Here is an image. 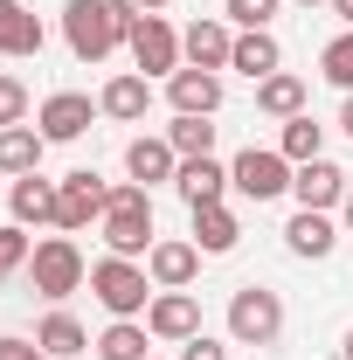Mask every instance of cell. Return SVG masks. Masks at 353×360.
I'll return each instance as SVG.
<instances>
[{
	"label": "cell",
	"mask_w": 353,
	"mask_h": 360,
	"mask_svg": "<svg viewBox=\"0 0 353 360\" xmlns=\"http://www.w3.org/2000/svg\"><path fill=\"white\" fill-rule=\"evenodd\" d=\"M132 28H139L132 0H70L63 7V42L77 63H104L118 42H132Z\"/></svg>",
	"instance_id": "1"
},
{
	"label": "cell",
	"mask_w": 353,
	"mask_h": 360,
	"mask_svg": "<svg viewBox=\"0 0 353 360\" xmlns=\"http://www.w3.org/2000/svg\"><path fill=\"white\" fill-rule=\"evenodd\" d=\"M97 236H104V250H111V257L146 264V250L160 243V236H153V187L118 180V187H111V208H104V222H97Z\"/></svg>",
	"instance_id": "2"
},
{
	"label": "cell",
	"mask_w": 353,
	"mask_h": 360,
	"mask_svg": "<svg viewBox=\"0 0 353 360\" xmlns=\"http://www.w3.org/2000/svg\"><path fill=\"white\" fill-rule=\"evenodd\" d=\"M153 291H160V284H153L146 264H132V257H111V250H104V257L90 264V298H97L111 319H146Z\"/></svg>",
	"instance_id": "3"
},
{
	"label": "cell",
	"mask_w": 353,
	"mask_h": 360,
	"mask_svg": "<svg viewBox=\"0 0 353 360\" xmlns=\"http://www.w3.org/2000/svg\"><path fill=\"white\" fill-rule=\"evenodd\" d=\"M28 284L42 291L49 305H63L70 291H84V284H90V264H84V250H77V236H63V229L42 236L35 257H28Z\"/></svg>",
	"instance_id": "4"
},
{
	"label": "cell",
	"mask_w": 353,
	"mask_h": 360,
	"mask_svg": "<svg viewBox=\"0 0 353 360\" xmlns=\"http://www.w3.org/2000/svg\"><path fill=\"white\" fill-rule=\"evenodd\" d=\"M229 340L236 347H277L284 340V298L270 284H243L229 298Z\"/></svg>",
	"instance_id": "5"
},
{
	"label": "cell",
	"mask_w": 353,
	"mask_h": 360,
	"mask_svg": "<svg viewBox=\"0 0 353 360\" xmlns=\"http://www.w3.org/2000/svg\"><path fill=\"white\" fill-rule=\"evenodd\" d=\"M291 174H298V167H291L277 146H243V153L229 160V187H236L243 201H257V208L277 201V194H291Z\"/></svg>",
	"instance_id": "6"
},
{
	"label": "cell",
	"mask_w": 353,
	"mask_h": 360,
	"mask_svg": "<svg viewBox=\"0 0 353 360\" xmlns=\"http://www.w3.org/2000/svg\"><path fill=\"white\" fill-rule=\"evenodd\" d=\"M104 208H111V187L90 174V167L56 180V229H63V236H84L90 222H104Z\"/></svg>",
	"instance_id": "7"
},
{
	"label": "cell",
	"mask_w": 353,
	"mask_h": 360,
	"mask_svg": "<svg viewBox=\"0 0 353 360\" xmlns=\"http://www.w3.org/2000/svg\"><path fill=\"white\" fill-rule=\"evenodd\" d=\"M125 49H132L139 77H174L180 63H187V56H180V28L167 21V14H139V28H132Z\"/></svg>",
	"instance_id": "8"
},
{
	"label": "cell",
	"mask_w": 353,
	"mask_h": 360,
	"mask_svg": "<svg viewBox=\"0 0 353 360\" xmlns=\"http://www.w3.org/2000/svg\"><path fill=\"white\" fill-rule=\"evenodd\" d=\"M90 118H97V104H90L84 90H49L42 111H35V132H42L49 146H77V139L90 132Z\"/></svg>",
	"instance_id": "9"
},
{
	"label": "cell",
	"mask_w": 353,
	"mask_h": 360,
	"mask_svg": "<svg viewBox=\"0 0 353 360\" xmlns=\"http://www.w3.org/2000/svg\"><path fill=\"white\" fill-rule=\"evenodd\" d=\"M146 333L167 340V347H187V340L201 333V298H194V291H153V305H146Z\"/></svg>",
	"instance_id": "10"
},
{
	"label": "cell",
	"mask_w": 353,
	"mask_h": 360,
	"mask_svg": "<svg viewBox=\"0 0 353 360\" xmlns=\"http://www.w3.org/2000/svg\"><path fill=\"white\" fill-rule=\"evenodd\" d=\"M180 56H187L194 70H229V56H236V28H229L222 14H201L194 28H180Z\"/></svg>",
	"instance_id": "11"
},
{
	"label": "cell",
	"mask_w": 353,
	"mask_h": 360,
	"mask_svg": "<svg viewBox=\"0 0 353 360\" xmlns=\"http://www.w3.org/2000/svg\"><path fill=\"white\" fill-rule=\"evenodd\" d=\"M167 104H174V111H194V118H215L222 111V70L180 63L174 77H167Z\"/></svg>",
	"instance_id": "12"
},
{
	"label": "cell",
	"mask_w": 353,
	"mask_h": 360,
	"mask_svg": "<svg viewBox=\"0 0 353 360\" xmlns=\"http://www.w3.org/2000/svg\"><path fill=\"white\" fill-rule=\"evenodd\" d=\"M347 187L353 180L333 167V160H305L298 174H291V194H298V208H319V215H333L340 201H347Z\"/></svg>",
	"instance_id": "13"
},
{
	"label": "cell",
	"mask_w": 353,
	"mask_h": 360,
	"mask_svg": "<svg viewBox=\"0 0 353 360\" xmlns=\"http://www.w3.org/2000/svg\"><path fill=\"white\" fill-rule=\"evenodd\" d=\"M194 270H201V250H194V243H180V236H160V243L146 250V277H153L160 291H187V284H194Z\"/></svg>",
	"instance_id": "14"
},
{
	"label": "cell",
	"mask_w": 353,
	"mask_h": 360,
	"mask_svg": "<svg viewBox=\"0 0 353 360\" xmlns=\"http://www.w3.org/2000/svg\"><path fill=\"white\" fill-rule=\"evenodd\" d=\"M97 111L118 118V125H146V111H153V77H139V70L111 77V84L97 90Z\"/></svg>",
	"instance_id": "15"
},
{
	"label": "cell",
	"mask_w": 353,
	"mask_h": 360,
	"mask_svg": "<svg viewBox=\"0 0 353 360\" xmlns=\"http://www.w3.org/2000/svg\"><path fill=\"white\" fill-rule=\"evenodd\" d=\"M284 250H291V257H305V264H319V257H333V250H340V222H333V215H319V208H298V215L284 222Z\"/></svg>",
	"instance_id": "16"
},
{
	"label": "cell",
	"mask_w": 353,
	"mask_h": 360,
	"mask_svg": "<svg viewBox=\"0 0 353 360\" xmlns=\"http://www.w3.org/2000/svg\"><path fill=\"white\" fill-rule=\"evenodd\" d=\"M125 174H132L139 187H160V180L180 174V153L167 146V132H139L132 146H125Z\"/></svg>",
	"instance_id": "17"
},
{
	"label": "cell",
	"mask_w": 353,
	"mask_h": 360,
	"mask_svg": "<svg viewBox=\"0 0 353 360\" xmlns=\"http://www.w3.org/2000/svg\"><path fill=\"white\" fill-rule=\"evenodd\" d=\"M229 70H236V77H250V84L277 77V70H284L277 35H270V28H236V56H229Z\"/></svg>",
	"instance_id": "18"
},
{
	"label": "cell",
	"mask_w": 353,
	"mask_h": 360,
	"mask_svg": "<svg viewBox=\"0 0 353 360\" xmlns=\"http://www.w3.org/2000/svg\"><path fill=\"white\" fill-rule=\"evenodd\" d=\"M7 222H21V229H56V180L42 174H21L14 187H7Z\"/></svg>",
	"instance_id": "19"
},
{
	"label": "cell",
	"mask_w": 353,
	"mask_h": 360,
	"mask_svg": "<svg viewBox=\"0 0 353 360\" xmlns=\"http://www.w3.org/2000/svg\"><path fill=\"white\" fill-rule=\"evenodd\" d=\"M187 215H194V250H201V257H229V250L243 243V222H236V208H229V201L187 208Z\"/></svg>",
	"instance_id": "20"
},
{
	"label": "cell",
	"mask_w": 353,
	"mask_h": 360,
	"mask_svg": "<svg viewBox=\"0 0 353 360\" xmlns=\"http://www.w3.org/2000/svg\"><path fill=\"white\" fill-rule=\"evenodd\" d=\"M35 347H42L49 360H77V354H90L97 340L84 333V319H77V312H63V305H56V312L35 326Z\"/></svg>",
	"instance_id": "21"
},
{
	"label": "cell",
	"mask_w": 353,
	"mask_h": 360,
	"mask_svg": "<svg viewBox=\"0 0 353 360\" xmlns=\"http://www.w3.org/2000/svg\"><path fill=\"white\" fill-rule=\"evenodd\" d=\"M174 194L187 201V208H208V201H222V194H229V167H222V160H180Z\"/></svg>",
	"instance_id": "22"
},
{
	"label": "cell",
	"mask_w": 353,
	"mask_h": 360,
	"mask_svg": "<svg viewBox=\"0 0 353 360\" xmlns=\"http://www.w3.org/2000/svg\"><path fill=\"white\" fill-rule=\"evenodd\" d=\"M42 153H49V139L35 132V125H7L0 132V174H42Z\"/></svg>",
	"instance_id": "23"
},
{
	"label": "cell",
	"mask_w": 353,
	"mask_h": 360,
	"mask_svg": "<svg viewBox=\"0 0 353 360\" xmlns=\"http://www.w3.org/2000/svg\"><path fill=\"white\" fill-rule=\"evenodd\" d=\"M0 56H42V21L21 0H0Z\"/></svg>",
	"instance_id": "24"
},
{
	"label": "cell",
	"mask_w": 353,
	"mask_h": 360,
	"mask_svg": "<svg viewBox=\"0 0 353 360\" xmlns=\"http://www.w3.org/2000/svg\"><path fill=\"white\" fill-rule=\"evenodd\" d=\"M257 111L277 118V125H284V118H298V111H305V77H291V70L264 77V84H257Z\"/></svg>",
	"instance_id": "25"
},
{
	"label": "cell",
	"mask_w": 353,
	"mask_h": 360,
	"mask_svg": "<svg viewBox=\"0 0 353 360\" xmlns=\"http://www.w3.org/2000/svg\"><path fill=\"white\" fill-rule=\"evenodd\" d=\"M277 153L291 160V167H305V160H326V125L298 111V118H284V132H277Z\"/></svg>",
	"instance_id": "26"
},
{
	"label": "cell",
	"mask_w": 353,
	"mask_h": 360,
	"mask_svg": "<svg viewBox=\"0 0 353 360\" xmlns=\"http://www.w3.org/2000/svg\"><path fill=\"white\" fill-rule=\"evenodd\" d=\"M146 340H153V333H146V319H111V326L97 333V360H153Z\"/></svg>",
	"instance_id": "27"
},
{
	"label": "cell",
	"mask_w": 353,
	"mask_h": 360,
	"mask_svg": "<svg viewBox=\"0 0 353 360\" xmlns=\"http://www.w3.org/2000/svg\"><path fill=\"white\" fill-rule=\"evenodd\" d=\"M167 146H174L180 160H215V125H208V118H194V111H174Z\"/></svg>",
	"instance_id": "28"
},
{
	"label": "cell",
	"mask_w": 353,
	"mask_h": 360,
	"mask_svg": "<svg viewBox=\"0 0 353 360\" xmlns=\"http://www.w3.org/2000/svg\"><path fill=\"white\" fill-rule=\"evenodd\" d=\"M319 77H326L333 90H347V97H353V28H347V35H333V42L319 49Z\"/></svg>",
	"instance_id": "29"
},
{
	"label": "cell",
	"mask_w": 353,
	"mask_h": 360,
	"mask_svg": "<svg viewBox=\"0 0 353 360\" xmlns=\"http://www.w3.org/2000/svg\"><path fill=\"white\" fill-rule=\"evenodd\" d=\"M28 257H35L28 229H21V222H0V284H7V277H21V270H28Z\"/></svg>",
	"instance_id": "30"
},
{
	"label": "cell",
	"mask_w": 353,
	"mask_h": 360,
	"mask_svg": "<svg viewBox=\"0 0 353 360\" xmlns=\"http://www.w3.org/2000/svg\"><path fill=\"white\" fill-rule=\"evenodd\" d=\"M28 111H35V97H28V84L0 70V132H7V125H28Z\"/></svg>",
	"instance_id": "31"
},
{
	"label": "cell",
	"mask_w": 353,
	"mask_h": 360,
	"mask_svg": "<svg viewBox=\"0 0 353 360\" xmlns=\"http://www.w3.org/2000/svg\"><path fill=\"white\" fill-rule=\"evenodd\" d=\"M277 7H284V0H229V14H222V21H229V28H270V21H277Z\"/></svg>",
	"instance_id": "32"
},
{
	"label": "cell",
	"mask_w": 353,
	"mask_h": 360,
	"mask_svg": "<svg viewBox=\"0 0 353 360\" xmlns=\"http://www.w3.org/2000/svg\"><path fill=\"white\" fill-rule=\"evenodd\" d=\"M180 360H229V347H222V340H208V333H194V340L180 347Z\"/></svg>",
	"instance_id": "33"
},
{
	"label": "cell",
	"mask_w": 353,
	"mask_h": 360,
	"mask_svg": "<svg viewBox=\"0 0 353 360\" xmlns=\"http://www.w3.org/2000/svg\"><path fill=\"white\" fill-rule=\"evenodd\" d=\"M0 360H49L35 340H14V333H0Z\"/></svg>",
	"instance_id": "34"
},
{
	"label": "cell",
	"mask_w": 353,
	"mask_h": 360,
	"mask_svg": "<svg viewBox=\"0 0 353 360\" xmlns=\"http://www.w3.org/2000/svg\"><path fill=\"white\" fill-rule=\"evenodd\" d=\"M340 229L353 236V187H347V201H340Z\"/></svg>",
	"instance_id": "35"
},
{
	"label": "cell",
	"mask_w": 353,
	"mask_h": 360,
	"mask_svg": "<svg viewBox=\"0 0 353 360\" xmlns=\"http://www.w3.org/2000/svg\"><path fill=\"white\" fill-rule=\"evenodd\" d=\"M326 7H333V14H340V21L353 28V0H326Z\"/></svg>",
	"instance_id": "36"
},
{
	"label": "cell",
	"mask_w": 353,
	"mask_h": 360,
	"mask_svg": "<svg viewBox=\"0 0 353 360\" xmlns=\"http://www.w3.org/2000/svg\"><path fill=\"white\" fill-rule=\"evenodd\" d=\"M340 132L353 139V97H347V104H340Z\"/></svg>",
	"instance_id": "37"
},
{
	"label": "cell",
	"mask_w": 353,
	"mask_h": 360,
	"mask_svg": "<svg viewBox=\"0 0 353 360\" xmlns=\"http://www.w3.org/2000/svg\"><path fill=\"white\" fill-rule=\"evenodd\" d=\"M132 7H139V14H160V7H167V0H132Z\"/></svg>",
	"instance_id": "38"
},
{
	"label": "cell",
	"mask_w": 353,
	"mask_h": 360,
	"mask_svg": "<svg viewBox=\"0 0 353 360\" xmlns=\"http://www.w3.org/2000/svg\"><path fill=\"white\" fill-rule=\"evenodd\" d=\"M340 360H353V326H347V340H340Z\"/></svg>",
	"instance_id": "39"
},
{
	"label": "cell",
	"mask_w": 353,
	"mask_h": 360,
	"mask_svg": "<svg viewBox=\"0 0 353 360\" xmlns=\"http://www.w3.org/2000/svg\"><path fill=\"white\" fill-rule=\"evenodd\" d=\"M298 7H326V0H298Z\"/></svg>",
	"instance_id": "40"
}]
</instances>
